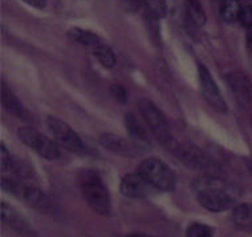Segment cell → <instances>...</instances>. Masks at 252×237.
Returning a JSON list of instances; mask_svg holds the SVG:
<instances>
[{"instance_id": "5bb4252c", "label": "cell", "mask_w": 252, "mask_h": 237, "mask_svg": "<svg viewBox=\"0 0 252 237\" xmlns=\"http://www.w3.org/2000/svg\"><path fill=\"white\" fill-rule=\"evenodd\" d=\"M227 81L230 84L231 89L236 94V98L239 97L242 101H248L251 98V84L242 73H232L227 76Z\"/></svg>"}, {"instance_id": "6da1fadb", "label": "cell", "mask_w": 252, "mask_h": 237, "mask_svg": "<svg viewBox=\"0 0 252 237\" xmlns=\"http://www.w3.org/2000/svg\"><path fill=\"white\" fill-rule=\"evenodd\" d=\"M192 191L200 206L209 211H227L234 203V192L230 185L211 175L194 179Z\"/></svg>"}, {"instance_id": "8992f818", "label": "cell", "mask_w": 252, "mask_h": 237, "mask_svg": "<svg viewBox=\"0 0 252 237\" xmlns=\"http://www.w3.org/2000/svg\"><path fill=\"white\" fill-rule=\"evenodd\" d=\"M47 125H48L51 133L59 145H61L66 150L72 151V152H83V141L68 123L61 121L57 117L51 116L47 118Z\"/></svg>"}, {"instance_id": "484cf974", "label": "cell", "mask_w": 252, "mask_h": 237, "mask_svg": "<svg viewBox=\"0 0 252 237\" xmlns=\"http://www.w3.org/2000/svg\"><path fill=\"white\" fill-rule=\"evenodd\" d=\"M23 1L37 9H44L47 5V0H23Z\"/></svg>"}, {"instance_id": "8fae6325", "label": "cell", "mask_w": 252, "mask_h": 237, "mask_svg": "<svg viewBox=\"0 0 252 237\" xmlns=\"http://www.w3.org/2000/svg\"><path fill=\"white\" fill-rule=\"evenodd\" d=\"M125 127L130 138V142L134 145L137 150L149 151L152 148V141H150L148 131L134 114H126Z\"/></svg>"}, {"instance_id": "603a6c76", "label": "cell", "mask_w": 252, "mask_h": 237, "mask_svg": "<svg viewBox=\"0 0 252 237\" xmlns=\"http://www.w3.org/2000/svg\"><path fill=\"white\" fill-rule=\"evenodd\" d=\"M110 94L113 95V98L120 102V104H125L127 101V93H126V89L120 84H114L110 87Z\"/></svg>"}, {"instance_id": "4fadbf2b", "label": "cell", "mask_w": 252, "mask_h": 237, "mask_svg": "<svg viewBox=\"0 0 252 237\" xmlns=\"http://www.w3.org/2000/svg\"><path fill=\"white\" fill-rule=\"evenodd\" d=\"M1 104L5 108V110H8L13 116L19 117L20 119H28L27 110L23 108V105L16 98V95L9 90L7 85H4V82L1 84Z\"/></svg>"}, {"instance_id": "cb8c5ba5", "label": "cell", "mask_w": 252, "mask_h": 237, "mask_svg": "<svg viewBox=\"0 0 252 237\" xmlns=\"http://www.w3.org/2000/svg\"><path fill=\"white\" fill-rule=\"evenodd\" d=\"M118 1L122 8L129 13H135L142 5V0H118Z\"/></svg>"}, {"instance_id": "2e32d148", "label": "cell", "mask_w": 252, "mask_h": 237, "mask_svg": "<svg viewBox=\"0 0 252 237\" xmlns=\"http://www.w3.org/2000/svg\"><path fill=\"white\" fill-rule=\"evenodd\" d=\"M68 36H69L70 39L74 40L76 43L81 44L84 47H88L93 49V48H96L97 45H100L102 41L97 35L94 33H92L89 30H81V28H72V30L68 32Z\"/></svg>"}, {"instance_id": "e0dca14e", "label": "cell", "mask_w": 252, "mask_h": 237, "mask_svg": "<svg viewBox=\"0 0 252 237\" xmlns=\"http://www.w3.org/2000/svg\"><path fill=\"white\" fill-rule=\"evenodd\" d=\"M186 13L189 20L196 27L204 26V23L207 20L199 0H186Z\"/></svg>"}, {"instance_id": "ffe728a7", "label": "cell", "mask_w": 252, "mask_h": 237, "mask_svg": "<svg viewBox=\"0 0 252 237\" xmlns=\"http://www.w3.org/2000/svg\"><path fill=\"white\" fill-rule=\"evenodd\" d=\"M92 51H93L94 57L100 61L101 65L105 66V68L110 69V68H113L114 65H116V56H114V52L108 47V45H105L104 43H101L100 45H97L96 48H93Z\"/></svg>"}, {"instance_id": "83f0119b", "label": "cell", "mask_w": 252, "mask_h": 237, "mask_svg": "<svg viewBox=\"0 0 252 237\" xmlns=\"http://www.w3.org/2000/svg\"><path fill=\"white\" fill-rule=\"evenodd\" d=\"M247 40H248V43H250V45H252V28H250V30H248Z\"/></svg>"}, {"instance_id": "44dd1931", "label": "cell", "mask_w": 252, "mask_h": 237, "mask_svg": "<svg viewBox=\"0 0 252 237\" xmlns=\"http://www.w3.org/2000/svg\"><path fill=\"white\" fill-rule=\"evenodd\" d=\"M148 12L154 18H165L167 12V0H144Z\"/></svg>"}, {"instance_id": "ac0fdd59", "label": "cell", "mask_w": 252, "mask_h": 237, "mask_svg": "<svg viewBox=\"0 0 252 237\" xmlns=\"http://www.w3.org/2000/svg\"><path fill=\"white\" fill-rule=\"evenodd\" d=\"M242 7L238 0H223L220 4V16L224 22L234 23L239 20Z\"/></svg>"}, {"instance_id": "277c9868", "label": "cell", "mask_w": 252, "mask_h": 237, "mask_svg": "<svg viewBox=\"0 0 252 237\" xmlns=\"http://www.w3.org/2000/svg\"><path fill=\"white\" fill-rule=\"evenodd\" d=\"M138 173L157 190L169 192L174 190L177 184L174 171L158 158H149L144 160L139 166Z\"/></svg>"}, {"instance_id": "d6986e66", "label": "cell", "mask_w": 252, "mask_h": 237, "mask_svg": "<svg viewBox=\"0 0 252 237\" xmlns=\"http://www.w3.org/2000/svg\"><path fill=\"white\" fill-rule=\"evenodd\" d=\"M232 220L235 224L239 227H252V206L251 204H239L238 207H235L232 212Z\"/></svg>"}, {"instance_id": "30bf717a", "label": "cell", "mask_w": 252, "mask_h": 237, "mask_svg": "<svg viewBox=\"0 0 252 237\" xmlns=\"http://www.w3.org/2000/svg\"><path fill=\"white\" fill-rule=\"evenodd\" d=\"M13 191H15L13 194L20 195L31 207L35 208L36 211L41 212V213H45V215L52 213L53 209H55L52 200L44 194L43 191H40L39 188L30 187V185L16 184Z\"/></svg>"}, {"instance_id": "52a82bcc", "label": "cell", "mask_w": 252, "mask_h": 237, "mask_svg": "<svg viewBox=\"0 0 252 237\" xmlns=\"http://www.w3.org/2000/svg\"><path fill=\"white\" fill-rule=\"evenodd\" d=\"M198 73H199V82H200V91L203 95L204 101L219 113L227 112V104L224 98H223L220 89L218 88L217 82L214 81L213 76L210 73V70L200 64L198 68Z\"/></svg>"}, {"instance_id": "5b68a950", "label": "cell", "mask_w": 252, "mask_h": 237, "mask_svg": "<svg viewBox=\"0 0 252 237\" xmlns=\"http://www.w3.org/2000/svg\"><path fill=\"white\" fill-rule=\"evenodd\" d=\"M19 139L26 146L37 152L47 160H55L60 158V150L53 141L48 139L39 131L31 129V127H20L18 131Z\"/></svg>"}, {"instance_id": "7402d4cb", "label": "cell", "mask_w": 252, "mask_h": 237, "mask_svg": "<svg viewBox=\"0 0 252 237\" xmlns=\"http://www.w3.org/2000/svg\"><path fill=\"white\" fill-rule=\"evenodd\" d=\"M186 237H213V233L207 225L194 223L187 228Z\"/></svg>"}, {"instance_id": "3957f363", "label": "cell", "mask_w": 252, "mask_h": 237, "mask_svg": "<svg viewBox=\"0 0 252 237\" xmlns=\"http://www.w3.org/2000/svg\"><path fill=\"white\" fill-rule=\"evenodd\" d=\"M138 106L146 125L149 126V129L152 130V133L156 135V138L162 145H165L170 151L174 152L179 143L175 141L174 135L170 130L169 122L166 119V117L163 116V113L149 99H139Z\"/></svg>"}, {"instance_id": "9c48e42d", "label": "cell", "mask_w": 252, "mask_h": 237, "mask_svg": "<svg viewBox=\"0 0 252 237\" xmlns=\"http://www.w3.org/2000/svg\"><path fill=\"white\" fill-rule=\"evenodd\" d=\"M120 191L126 198L145 199L153 192V185L139 173L127 174L122 178Z\"/></svg>"}, {"instance_id": "4316f807", "label": "cell", "mask_w": 252, "mask_h": 237, "mask_svg": "<svg viewBox=\"0 0 252 237\" xmlns=\"http://www.w3.org/2000/svg\"><path fill=\"white\" fill-rule=\"evenodd\" d=\"M125 237H153L149 236V235H145V233H131V235H127Z\"/></svg>"}, {"instance_id": "ba28073f", "label": "cell", "mask_w": 252, "mask_h": 237, "mask_svg": "<svg viewBox=\"0 0 252 237\" xmlns=\"http://www.w3.org/2000/svg\"><path fill=\"white\" fill-rule=\"evenodd\" d=\"M174 154L183 163L195 170L206 171V173H215L217 170V166L214 164L213 160L209 159L198 147L192 145H178Z\"/></svg>"}, {"instance_id": "9a60e30c", "label": "cell", "mask_w": 252, "mask_h": 237, "mask_svg": "<svg viewBox=\"0 0 252 237\" xmlns=\"http://www.w3.org/2000/svg\"><path fill=\"white\" fill-rule=\"evenodd\" d=\"M1 207V220L7 223L8 225H11L12 228L18 229V231H23V232H27L28 229V225L24 221L22 216L19 215L18 212L15 211L12 207H9L8 204L4 202H1L0 204Z\"/></svg>"}, {"instance_id": "7c38bea8", "label": "cell", "mask_w": 252, "mask_h": 237, "mask_svg": "<svg viewBox=\"0 0 252 237\" xmlns=\"http://www.w3.org/2000/svg\"><path fill=\"white\" fill-rule=\"evenodd\" d=\"M98 142L104 148L120 156L131 158V156L137 155V148L131 142H127L126 139L121 138L120 135H116V134H101Z\"/></svg>"}, {"instance_id": "7a4b0ae2", "label": "cell", "mask_w": 252, "mask_h": 237, "mask_svg": "<svg viewBox=\"0 0 252 237\" xmlns=\"http://www.w3.org/2000/svg\"><path fill=\"white\" fill-rule=\"evenodd\" d=\"M80 188L85 202L98 215H110L112 206L108 190L101 178L93 171H85L80 178Z\"/></svg>"}, {"instance_id": "d4e9b609", "label": "cell", "mask_w": 252, "mask_h": 237, "mask_svg": "<svg viewBox=\"0 0 252 237\" xmlns=\"http://www.w3.org/2000/svg\"><path fill=\"white\" fill-rule=\"evenodd\" d=\"M239 22L242 23V26L247 27V28H252V7L251 5H247V7H243L242 8V12H240Z\"/></svg>"}]
</instances>
